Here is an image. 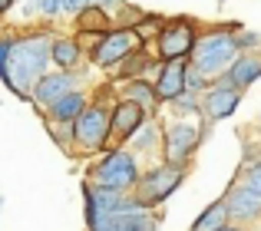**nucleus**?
Returning <instances> with one entry per match:
<instances>
[{
    "instance_id": "f257e3e1",
    "label": "nucleus",
    "mask_w": 261,
    "mask_h": 231,
    "mask_svg": "<svg viewBox=\"0 0 261 231\" xmlns=\"http://www.w3.org/2000/svg\"><path fill=\"white\" fill-rule=\"evenodd\" d=\"M50 43H53V33L46 30V26H30V30H23V33L17 30L10 37V56H7L4 83H7V90L17 93L20 99H30L37 79L53 70Z\"/></svg>"
},
{
    "instance_id": "f03ea898",
    "label": "nucleus",
    "mask_w": 261,
    "mask_h": 231,
    "mask_svg": "<svg viewBox=\"0 0 261 231\" xmlns=\"http://www.w3.org/2000/svg\"><path fill=\"white\" fill-rule=\"evenodd\" d=\"M116 103V93L109 90H93V99L80 119L73 122V155H83V159H96L109 149V109Z\"/></svg>"
},
{
    "instance_id": "7ed1b4c3",
    "label": "nucleus",
    "mask_w": 261,
    "mask_h": 231,
    "mask_svg": "<svg viewBox=\"0 0 261 231\" xmlns=\"http://www.w3.org/2000/svg\"><path fill=\"white\" fill-rule=\"evenodd\" d=\"M142 159L133 155L126 146L119 149H106L102 155H96V162H89L86 168V182L96 188H109L119 195H133L136 185L142 179Z\"/></svg>"
},
{
    "instance_id": "20e7f679",
    "label": "nucleus",
    "mask_w": 261,
    "mask_h": 231,
    "mask_svg": "<svg viewBox=\"0 0 261 231\" xmlns=\"http://www.w3.org/2000/svg\"><path fill=\"white\" fill-rule=\"evenodd\" d=\"M235 26H212V30H202L192 46V56L189 63L202 73L205 79H218L228 73V66L235 63L238 56V46H235V37H231Z\"/></svg>"
},
{
    "instance_id": "39448f33",
    "label": "nucleus",
    "mask_w": 261,
    "mask_h": 231,
    "mask_svg": "<svg viewBox=\"0 0 261 231\" xmlns=\"http://www.w3.org/2000/svg\"><path fill=\"white\" fill-rule=\"evenodd\" d=\"M208 126L205 122H189V119H169L162 122V165L172 168H189L192 159H195L198 146H202Z\"/></svg>"
},
{
    "instance_id": "423d86ee",
    "label": "nucleus",
    "mask_w": 261,
    "mask_h": 231,
    "mask_svg": "<svg viewBox=\"0 0 261 231\" xmlns=\"http://www.w3.org/2000/svg\"><path fill=\"white\" fill-rule=\"evenodd\" d=\"M83 50H86V63L89 66L116 73L136 50H142V43L129 26H113V30H106L102 37H96L93 43H86Z\"/></svg>"
},
{
    "instance_id": "0eeeda50",
    "label": "nucleus",
    "mask_w": 261,
    "mask_h": 231,
    "mask_svg": "<svg viewBox=\"0 0 261 231\" xmlns=\"http://www.w3.org/2000/svg\"><path fill=\"white\" fill-rule=\"evenodd\" d=\"M185 175H189V168H172V165H162V162L159 165H149V168H142V179L136 185L133 198L139 205H146L149 212H155V208L166 205L178 188H182Z\"/></svg>"
},
{
    "instance_id": "6e6552de",
    "label": "nucleus",
    "mask_w": 261,
    "mask_h": 231,
    "mask_svg": "<svg viewBox=\"0 0 261 231\" xmlns=\"http://www.w3.org/2000/svg\"><path fill=\"white\" fill-rule=\"evenodd\" d=\"M198 23L192 17H169L162 23V30L155 33L152 46H155V60L159 63H172V60H189L192 46L198 40Z\"/></svg>"
},
{
    "instance_id": "1a4fd4ad",
    "label": "nucleus",
    "mask_w": 261,
    "mask_h": 231,
    "mask_svg": "<svg viewBox=\"0 0 261 231\" xmlns=\"http://www.w3.org/2000/svg\"><path fill=\"white\" fill-rule=\"evenodd\" d=\"M159 221H162L159 212H149L133 195H126V201L116 212H109L99 221L86 225V231H159Z\"/></svg>"
},
{
    "instance_id": "9d476101",
    "label": "nucleus",
    "mask_w": 261,
    "mask_h": 231,
    "mask_svg": "<svg viewBox=\"0 0 261 231\" xmlns=\"http://www.w3.org/2000/svg\"><path fill=\"white\" fill-rule=\"evenodd\" d=\"M222 201H225V212H228V225H238L248 231L251 225L261 221V195L255 188H248L242 179H231Z\"/></svg>"
},
{
    "instance_id": "9b49d317",
    "label": "nucleus",
    "mask_w": 261,
    "mask_h": 231,
    "mask_svg": "<svg viewBox=\"0 0 261 231\" xmlns=\"http://www.w3.org/2000/svg\"><path fill=\"white\" fill-rule=\"evenodd\" d=\"M80 86H86L83 73H60V70H50L46 76L37 79V86H33V93H30V103L37 106L40 112H46L53 103H57V99H63L66 93L80 90Z\"/></svg>"
},
{
    "instance_id": "f8f14e48",
    "label": "nucleus",
    "mask_w": 261,
    "mask_h": 231,
    "mask_svg": "<svg viewBox=\"0 0 261 231\" xmlns=\"http://www.w3.org/2000/svg\"><path fill=\"white\" fill-rule=\"evenodd\" d=\"M242 96H245V93L228 90V86H208V90L202 93L198 119H202L205 126H215V122L228 119V115H235V109L242 106Z\"/></svg>"
},
{
    "instance_id": "ddd939ff",
    "label": "nucleus",
    "mask_w": 261,
    "mask_h": 231,
    "mask_svg": "<svg viewBox=\"0 0 261 231\" xmlns=\"http://www.w3.org/2000/svg\"><path fill=\"white\" fill-rule=\"evenodd\" d=\"M149 115L139 109L136 103H126V99H116L113 109H109V149H119L133 139V132L146 122Z\"/></svg>"
},
{
    "instance_id": "4468645a",
    "label": "nucleus",
    "mask_w": 261,
    "mask_h": 231,
    "mask_svg": "<svg viewBox=\"0 0 261 231\" xmlns=\"http://www.w3.org/2000/svg\"><path fill=\"white\" fill-rule=\"evenodd\" d=\"M261 79V50L258 53H238L235 63L228 66V73L218 79H212L208 86H228V90H238L245 93L248 86H255Z\"/></svg>"
},
{
    "instance_id": "2eb2a0df",
    "label": "nucleus",
    "mask_w": 261,
    "mask_h": 231,
    "mask_svg": "<svg viewBox=\"0 0 261 231\" xmlns=\"http://www.w3.org/2000/svg\"><path fill=\"white\" fill-rule=\"evenodd\" d=\"M50 63L60 73H83L86 70V50L76 37H57L50 43Z\"/></svg>"
},
{
    "instance_id": "dca6fc26",
    "label": "nucleus",
    "mask_w": 261,
    "mask_h": 231,
    "mask_svg": "<svg viewBox=\"0 0 261 231\" xmlns=\"http://www.w3.org/2000/svg\"><path fill=\"white\" fill-rule=\"evenodd\" d=\"M185 63L189 60H172V63H162L159 66V76L152 79V90H155V99L162 103H172L185 93Z\"/></svg>"
},
{
    "instance_id": "f3484780",
    "label": "nucleus",
    "mask_w": 261,
    "mask_h": 231,
    "mask_svg": "<svg viewBox=\"0 0 261 231\" xmlns=\"http://www.w3.org/2000/svg\"><path fill=\"white\" fill-rule=\"evenodd\" d=\"M126 201V195L119 192H109V188H96L83 182V215H86V225H93V221H99L102 215L116 212V208Z\"/></svg>"
},
{
    "instance_id": "a211bd4d",
    "label": "nucleus",
    "mask_w": 261,
    "mask_h": 231,
    "mask_svg": "<svg viewBox=\"0 0 261 231\" xmlns=\"http://www.w3.org/2000/svg\"><path fill=\"white\" fill-rule=\"evenodd\" d=\"M89 99H93V90H89V86H80V90L66 93L63 99H57V103L43 112V119L46 122H63V126H73V122L80 119V112L89 106Z\"/></svg>"
},
{
    "instance_id": "6ab92c4d",
    "label": "nucleus",
    "mask_w": 261,
    "mask_h": 231,
    "mask_svg": "<svg viewBox=\"0 0 261 231\" xmlns=\"http://www.w3.org/2000/svg\"><path fill=\"white\" fill-rule=\"evenodd\" d=\"M126 149L133 155H139V159H152V155L162 149V122L155 119V115H149V119L133 132V139L126 142Z\"/></svg>"
},
{
    "instance_id": "aec40b11",
    "label": "nucleus",
    "mask_w": 261,
    "mask_h": 231,
    "mask_svg": "<svg viewBox=\"0 0 261 231\" xmlns=\"http://www.w3.org/2000/svg\"><path fill=\"white\" fill-rule=\"evenodd\" d=\"M73 26H76V40L80 43H93L96 37H102L106 30H113V13H106V10H99V7H89V10H83L76 20H73Z\"/></svg>"
},
{
    "instance_id": "412c9836",
    "label": "nucleus",
    "mask_w": 261,
    "mask_h": 231,
    "mask_svg": "<svg viewBox=\"0 0 261 231\" xmlns=\"http://www.w3.org/2000/svg\"><path fill=\"white\" fill-rule=\"evenodd\" d=\"M116 99H126V103H136L146 115L159 112V99H155V90L149 79H129V83H119V93Z\"/></svg>"
},
{
    "instance_id": "4be33fe9",
    "label": "nucleus",
    "mask_w": 261,
    "mask_h": 231,
    "mask_svg": "<svg viewBox=\"0 0 261 231\" xmlns=\"http://www.w3.org/2000/svg\"><path fill=\"white\" fill-rule=\"evenodd\" d=\"M225 225H228V212H225V201H222V198H215L212 205H205V208H202V215L192 221V228H189V231H218V228H225Z\"/></svg>"
},
{
    "instance_id": "5701e85b",
    "label": "nucleus",
    "mask_w": 261,
    "mask_h": 231,
    "mask_svg": "<svg viewBox=\"0 0 261 231\" xmlns=\"http://www.w3.org/2000/svg\"><path fill=\"white\" fill-rule=\"evenodd\" d=\"M27 7V20L37 23H53L63 17V0H20Z\"/></svg>"
},
{
    "instance_id": "b1692460",
    "label": "nucleus",
    "mask_w": 261,
    "mask_h": 231,
    "mask_svg": "<svg viewBox=\"0 0 261 231\" xmlns=\"http://www.w3.org/2000/svg\"><path fill=\"white\" fill-rule=\"evenodd\" d=\"M198 106H202V96H195V93H182L178 99L169 103V109H172V119H189V115H198Z\"/></svg>"
},
{
    "instance_id": "393cba45",
    "label": "nucleus",
    "mask_w": 261,
    "mask_h": 231,
    "mask_svg": "<svg viewBox=\"0 0 261 231\" xmlns=\"http://www.w3.org/2000/svg\"><path fill=\"white\" fill-rule=\"evenodd\" d=\"M162 23H166V17H149V13H142V17L136 20L133 33L139 37V43L146 46V40H155V33L162 30Z\"/></svg>"
},
{
    "instance_id": "a878e982",
    "label": "nucleus",
    "mask_w": 261,
    "mask_h": 231,
    "mask_svg": "<svg viewBox=\"0 0 261 231\" xmlns=\"http://www.w3.org/2000/svg\"><path fill=\"white\" fill-rule=\"evenodd\" d=\"M231 37H235L238 53H258V50H261V33H258V30H248V26H235V30H231Z\"/></svg>"
},
{
    "instance_id": "bb28decb",
    "label": "nucleus",
    "mask_w": 261,
    "mask_h": 231,
    "mask_svg": "<svg viewBox=\"0 0 261 231\" xmlns=\"http://www.w3.org/2000/svg\"><path fill=\"white\" fill-rule=\"evenodd\" d=\"M235 179H242L248 188H255V192L261 195V159H245Z\"/></svg>"
},
{
    "instance_id": "cd10ccee",
    "label": "nucleus",
    "mask_w": 261,
    "mask_h": 231,
    "mask_svg": "<svg viewBox=\"0 0 261 231\" xmlns=\"http://www.w3.org/2000/svg\"><path fill=\"white\" fill-rule=\"evenodd\" d=\"M46 129H50L53 142H57L63 152L73 155V126H63V122H46Z\"/></svg>"
},
{
    "instance_id": "c85d7f7f",
    "label": "nucleus",
    "mask_w": 261,
    "mask_h": 231,
    "mask_svg": "<svg viewBox=\"0 0 261 231\" xmlns=\"http://www.w3.org/2000/svg\"><path fill=\"white\" fill-rule=\"evenodd\" d=\"M205 90H208V79H205L192 63H185V93H195V96H202Z\"/></svg>"
},
{
    "instance_id": "c756f323",
    "label": "nucleus",
    "mask_w": 261,
    "mask_h": 231,
    "mask_svg": "<svg viewBox=\"0 0 261 231\" xmlns=\"http://www.w3.org/2000/svg\"><path fill=\"white\" fill-rule=\"evenodd\" d=\"M10 37L13 33H4V37H0V79H4V70H7V56H10Z\"/></svg>"
},
{
    "instance_id": "7c9ffc66",
    "label": "nucleus",
    "mask_w": 261,
    "mask_h": 231,
    "mask_svg": "<svg viewBox=\"0 0 261 231\" xmlns=\"http://www.w3.org/2000/svg\"><path fill=\"white\" fill-rule=\"evenodd\" d=\"M13 7H17L13 0H0V20H4V17H10V10H13Z\"/></svg>"
},
{
    "instance_id": "2f4dec72",
    "label": "nucleus",
    "mask_w": 261,
    "mask_h": 231,
    "mask_svg": "<svg viewBox=\"0 0 261 231\" xmlns=\"http://www.w3.org/2000/svg\"><path fill=\"white\" fill-rule=\"evenodd\" d=\"M218 231H245V228H238V225H225V228H218Z\"/></svg>"
},
{
    "instance_id": "473e14b6",
    "label": "nucleus",
    "mask_w": 261,
    "mask_h": 231,
    "mask_svg": "<svg viewBox=\"0 0 261 231\" xmlns=\"http://www.w3.org/2000/svg\"><path fill=\"white\" fill-rule=\"evenodd\" d=\"M0 37H4V26H0Z\"/></svg>"
},
{
    "instance_id": "72a5a7b5",
    "label": "nucleus",
    "mask_w": 261,
    "mask_h": 231,
    "mask_svg": "<svg viewBox=\"0 0 261 231\" xmlns=\"http://www.w3.org/2000/svg\"><path fill=\"white\" fill-rule=\"evenodd\" d=\"M13 4H20V0H13Z\"/></svg>"
},
{
    "instance_id": "f704fd0d",
    "label": "nucleus",
    "mask_w": 261,
    "mask_h": 231,
    "mask_svg": "<svg viewBox=\"0 0 261 231\" xmlns=\"http://www.w3.org/2000/svg\"><path fill=\"white\" fill-rule=\"evenodd\" d=\"M0 205H4V198H0Z\"/></svg>"
}]
</instances>
